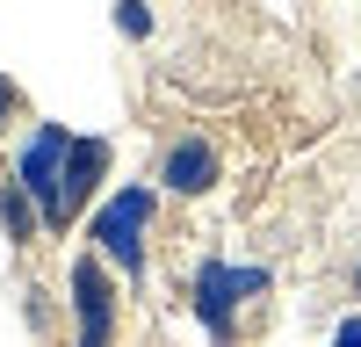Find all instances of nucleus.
Wrapping results in <instances>:
<instances>
[{
	"mask_svg": "<svg viewBox=\"0 0 361 347\" xmlns=\"http://www.w3.org/2000/svg\"><path fill=\"white\" fill-rule=\"evenodd\" d=\"M267 268H238V260H195V282H188V311H195V326L217 340V347H231V333H238V304H253V297H267Z\"/></svg>",
	"mask_w": 361,
	"mask_h": 347,
	"instance_id": "1",
	"label": "nucleus"
},
{
	"mask_svg": "<svg viewBox=\"0 0 361 347\" xmlns=\"http://www.w3.org/2000/svg\"><path fill=\"white\" fill-rule=\"evenodd\" d=\"M152 188H116L94 202V217H87V239H94V253L109 260V268H123L130 282H145V231H152Z\"/></svg>",
	"mask_w": 361,
	"mask_h": 347,
	"instance_id": "2",
	"label": "nucleus"
},
{
	"mask_svg": "<svg viewBox=\"0 0 361 347\" xmlns=\"http://www.w3.org/2000/svg\"><path fill=\"white\" fill-rule=\"evenodd\" d=\"M66 304H73V347H116V318H123V289H116L102 253H80L66 268Z\"/></svg>",
	"mask_w": 361,
	"mask_h": 347,
	"instance_id": "3",
	"label": "nucleus"
},
{
	"mask_svg": "<svg viewBox=\"0 0 361 347\" xmlns=\"http://www.w3.org/2000/svg\"><path fill=\"white\" fill-rule=\"evenodd\" d=\"M66 159H73V130L66 123H37L22 145H15V188L44 210V224L58 231V181H66Z\"/></svg>",
	"mask_w": 361,
	"mask_h": 347,
	"instance_id": "4",
	"label": "nucleus"
},
{
	"mask_svg": "<svg viewBox=\"0 0 361 347\" xmlns=\"http://www.w3.org/2000/svg\"><path fill=\"white\" fill-rule=\"evenodd\" d=\"M217 181H224V152L202 130H180L166 152H159V188L166 195H209Z\"/></svg>",
	"mask_w": 361,
	"mask_h": 347,
	"instance_id": "5",
	"label": "nucleus"
},
{
	"mask_svg": "<svg viewBox=\"0 0 361 347\" xmlns=\"http://www.w3.org/2000/svg\"><path fill=\"white\" fill-rule=\"evenodd\" d=\"M102 174H109V138H73V159H66V181H58V231H66L87 202L102 195Z\"/></svg>",
	"mask_w": 361,
	"mask_h": 347,
	"instance_id": "6",
	"label": "nucleus"
},
{
	"mask_svg": "<svg viewBox=\"0 0 361 347\" xmlns=\"http://www.w3.org/2000/svg\"><path fill=\"white\" fill-rule=\"evenodd\" d=\"M0 231H8V246H37L44 231H51V224H44V210L15 188V174H0Z\"/></svg>",
	"mask_w": 361,
	"mask_h": 347,
	"instance_id": "7",
	"label": "nucleus"
},
{
	"mask_svg": "<svg viewBox=\"0 0 361 347\" xmlns=\"http://www.w3.org/2000/svg\"><path fill=\"white\" fill-rule=\"evenodd\" d=\"M116 29L123 37H152V8L145 0H116Z\"/></svg>",
	"mask_w": 361,
	"mask_h": 347,
	"instance_id": "8",
	"label": "nucleus"
},
{
	"mask_svg": "<svg viewBox=\"0 0 361 347\" xmlns=\"http://www.w3.org/2000/svg\"><path fill=\"white\" fill-rule=\"evenodd\" d=\"M15 116H22V87L0 73V138H8V123H15Z\"/></svg>",
	"mask_w": 361,
	"mask_h": 347,
	"instance_id": "9",
	"label": "nucleus"
},
{
	"mask_svg": "<svg viewBox=\"0 0 361 347\" xmlns=\"http://www.w3.org/2000/svg\"><path fill=\"white\" fill-rule=\"evenodd\" d=\"M325 347H361V311H347L340 326H333V340H325Z\"/></svg>",
	"mask_w": 361,
	"mask_h": 347,
	"instance_id": "10",
	"label": "nucleus"
},
{
	"mask_svg": "<svg viewBox=\"0 0 361 347\" xmlns=\"http://www.w3.org/2000/svg\"><path fill=\"white\" fill-rule=\"evenodd\" d=\"M354 297H361V268H354Z\"/></svg>",
	"mask_w": 361,
	"mask_h": 347,
	"instance_id": "11",
	"label": "nucleus"
}]
</instances>
